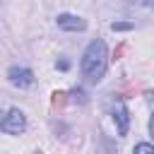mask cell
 I'll return each instance as SVG.
<instances>
[{
	"label": "cell",
	"instance_id": "6da1fadb",
	"mask_svg": "<svg viewBox=\"0 0 154 154\" xmlns=\"http://www.w3.org/2000/svg\"><path fill=\"white\" fill-rule=\"evenodd\" d=\"M82 72L89 82H99L106 72V43L103 38H94L82 55Z\"/></svg>",
	"mask_w": 154,
	"mask_h": 154
},
{
	"label": "cell",
	"instance_id": "7a4b0ae2",
	"mask_svg": "<svg viewBox=\"0 0 154 154\" xmlns=\"http://www.w3.org/2000/svg\"><path fill=\"white\" fill-rule=\"evenodd\" d=\"M0 128H2L5 132H10V135H19V132H24V128H26V118H24V113H22L19 108H10L7 116H2Z\"/></svg>",
	"mask_w": 154,
	"mask_h": 154
},
{
	"label": "cell",
	"instance_id": "3957f363",
	"mask_svg": "<svg viewBox=\"0 0 154 154\" xmlns=\"http://www.w3.org/2000/svg\"><path fill=\"white\" fill-rule=\"evenodd\" d=\"M111 116H113V120H116L118 135H120V137H123V135H128V130H130V113H128V108H125L123 99L111 101Z\"/></svg>",
	"mask_w": 154,
	"mask_h": 154
},
{
	"label": "cell",
	"instance_id": "277c9868",
	"mask_svg": "<svg viewBox=\"0 0 154 154\" xmlns=\"http://www.w3.org/2000/svg\"><path fill=\"white\" fill-rule=\"evenodd\" d=\"M7 77H10V82L14 84V87H19V89H26V87H31L34 84V75H31V70H26V67H10L7 70Z\"/></svg>",
	"mask_w": 154,
	"mask_h": 154
},
{
	"label": "cell",
	"instance_id": "5b68a950",
	"mask_svg": "<svg viewBox=\"0 0 154 154\" xmlns=\"http://www.w3.org/2000/svg\"><path fill=\"white\" fill-rule=\"evenodd\" d=\"M58 26L65 29V31H84L87 29V22L77 14H58Z\"/></svg>",
	"mask_w": 154,
	"mask_h": 154
},
{
	"label": "cell",
	"instance_id": "8992f818",
	"mask_svg": "<svg viewBox=\"0 0 154 154\" xmlns=\"http://www.w3.org/2000/svg\"><path fill=\"white\" fill-rule=\"evenodd\" d=\"M65 101H67V94H65V91H53V99H51L53 108H60V106H65Z\"/></svg>",
	"mask_w": 154,
	"mask_h": 154
},
{
	"label": "cell",
	"instance_id": "52a82bcc",
	"mask_svg": "<svg viewBox=\"0 0 154 154\" xmlns=\"http://www.w3.org/2000/svg\"><path fill=\"white\" fill-rule=\"evenodd\" d=\"M135 154H154V147H152L149 142H140V144L135 147Z\"/></svg>",
	"mask_w": 154,
	"mask_h": 154
},
{
	"label": "cell",
	"instance_id": "ba28073f",
	"mask_svg": "<svg viewBox=\"0 0 154 154\" xmlns=\"http://www.w3.org/2000/svg\"><path fill=\"white\" fill-rule=\"evenodd\" d=\"M111 29H113V31H128V29H132V24H130V22H113Z\"/></svg>",
	"mask_w": 154,
	"mask_h": 154
},
{
	"label": "cell",
	"instance_id": "9c48e42d",
	"mask_svg": "<svg viewBox=\"0 0 154 154\" xmlns=\"http://www.w3.org/2000/svg\"><path fill=\"white\" fill-rule=\"evenodd\" d=\"M125 48H128V46H125V43H120V46H118V48L113 51V60H118V58H120V55L125 53Z\"/></svg>",
	"mask_w": 154,
	"mask_h": 154
},
{
	"label": "cell",
	"instance_id": "30bf717a",
	"mask_svg": "<svg viewBox=\"0 0 154 154\" xmlns=\"http://www.w3.org/2000/svg\"><path fill=\"white\" fill-rule=\"evenodd\" d=\"M128 2H135V5H144V7H149L154 0H128Z\"/></svg>",
	"mask_w": 154,
	"mask_h": 154
},
{
	"label": "cell",
	"instance_id": "8fae6325",
	"mask_svg": "<svg viewBox=\"0 0 154 154\" xmlns=\"http://www.w3.org/2000/svg\"><path fill=\"white\" fill-rule=\"evenodd\" d=\"M0 123H2V113H0Z\"/></svg>",
	"mask_w": 154,
	"mask_h": 154
}]
</instances>
